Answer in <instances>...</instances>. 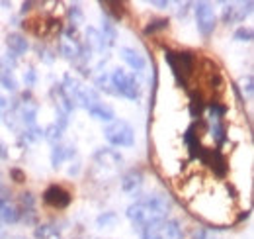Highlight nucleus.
<instances>
[{"instance_id":"f257e3e1","label":"nucleus","mask_w":254,"mask_h":239,"mask_svg":"<svg viewBox=\"0 0 254 239\" xmlns=\"http://www.w3.org/2000/svg\"><path fill=\"white\" fill-rule=\"evenodd\" d=\"M172 210V200L164 194H149V196H141L137 202H133L127 208V218L133 222V226L137 230L145 228V226H153L160 224L166 220L168 212Z\"/></svg>"},{"instance_id":"f03ea898","label":"nucleus","mask_w":254,"mask_h":239,"mask_svg":"<svg viewBox=\"0 0 254 239\" xmlns=\"http://www.w3.org/2000/svg\"><path fill=\"white\" fill-rule=\"evenodd\" d=\"M110 85H112V94H116V96L127 98L131 102H137L141 98V85L135 79V73H127L122 67L112 71Z\"/></svg>"},{"instance_id":"7ed1b4c3","label":"nucleus","mask_w":254,"mask_h":239,"mask_svg":"<svg viewBox=\"0 0 254 239\" xmlns=\"http://www.w3.org/2000/svg\"><path fill=\"white\" fill-rule=\"evenodd\" d=\"M104 137L112 147H133L135 129L126 120H114L104 127Z\"/></svg>"},{"instance_id":"20e7f679","label":"nucleus","mask_w":254,"mask_h":239,"mask_svg":"<svg viewBox=\"0 0 254 239\" xmlns=\"http://www.w3.org/2000/svg\"><path fill=\"white\" fill-rule=\"evenodd\" d=\"M164 57H166V63L170 65V69H172L176 81H178L180 85H184V83H186V77L193 73V55L188 53V51H178V53H176V51L166 49Z\"/></svg>"},{"instance_id":"39448f33","label":"nucleus","mask_w":254,"mask_h":239,"mask_svg":"<svg viewBox=\"0 0 254 239\" xmlns=\"http://www.w3.org/2000/svg\"><path fill=\"white\" fill-rule=\"evenodd\" d=\"M193 12H195L197 31L203 37H209L215 30V26H217V18H215V12H213L211 4L209 2H197V4H193Z\"/></svg>"},{"instance_id":"423d86ee","label":"nucleus","mask_w":254,"mask_h":239,"mask_svg":"<svg viewBox=\"0 0 254 239\" xmlns=\"http://www.w3.org/2000/svg\"><path fill=\"white\" fill-rule=\"evenodd\" d=\"M14 67H16L14 55H6L4 59H0V85L2 89L10 90V92L18 90V79L14 75Z\"/></svg>"},{"instance_id":"0eeeda50","label":"nucleus","mask_w":254,"mask_h":239,"mask_svg":"<svg viewBox=\"0 0 254 239\" xmlns=\"http://www.w3.org/2000/svg\"><path fill=\"white\" fill-rule=\"evenodd\" d=\"M43 202L53 208H66L70 204V192H66L63 186L53 184L43 192Z\"/></svg>"},{"instance_id":"6e6552de","label":"nucleus","mask_w":254,"mask_h":239,"mask_svg":"<svg viewBox=\"0 0 254 239\" xmlns=\"http://www.w3.org/2000/svg\"><path fill=\"white\" fill-rule=\"evenodd\" d=\"M143 173H141V169H129L126 175L122 177V190L126 192L127 196H137L139 194V190H141V186H143Z\"/></svg>"},{"instance_id":"1a4fd4ad","label":"nucleus","mask_w":254,"mask_h":239,"mask_svg":"<svg viewBox=\"0 0 254 239\" xmlns=\"http://www.w3.org/2000/svg\"><path fill=\"white\" fill-rule=\"evenodd\" d=\"M94 163L98 165H104V167H112V169H118L122 163H124V157L112 147H102L94 153Z\"/></svg>"},{"instance_id":"9d476101","label":"nucleus","mask_w":254,"mask_h":239,"mask_svg":"<svg viewBox=\"0 0 254 239\" xmlns=\"http://www.w3.org/2000/svg\"><path fill=\"white\" fill-rule=\"evenodd\" d=\"M51 98L55 100V108L59 110V112H63L66 116H70V112L76 108V104L66 96V92L63 90L61 85H53V89H51Z\"/></svg>"},{"instance_id":"9b49d317","label":"nucleus","mask_w":254,"mask_h":239,"mask_svg":"<svg viewBox=\"0 0 254 239\" xmlns=\"http://www.w3.org/2000/svg\"><path fill=\"white\" fill-rule=\"evenodd\" d=\"M120 57L124 59L129 69H133L135 73H141V71H145V67H147V59L139 53V51H135V49H131V47H122L120 49Z\"/></svg>"},{"instance_id":"f8f14e48","label":"nucleus","mask_w":254,"mask_h":239,"mask_svg":"<svg viewBox=\"0 0 254 239\" xmlns=\"http://www.w3.org/2000/svg\"><path fill=\"white\" fill-rule=\"evenodd\" d=\"M159 232L162 239H184V228L178 220L170 218L159 224Z\"/></svg>"},{"instance_id":"ddd939ff","label":"nucleus","mask_w":254,"mask_h":239,"mask_svg":"<svg viewBox=\"0 0 254 239\" xmlns=\"http://www.w3.org/2000/svg\"><path fill=\"white\" fill-rule=\"evenodd\" d=\"M6 47H8V51L14 55V57H20V55H24L28 49H30V43H28V39L22 35V33H10L8 37H6Z\"/></svg>"},{"instance_id":"4468645a","label":"nucleus","mask_w":254,"mask_h":239,"mask_svg":"<svg viewBox=\"0 0 254 239\" xmlns=\"http://www.w3.org/2000/svg\"><path fill=\"white\" fill-rule=\"evenodd\" d=\"M88 114L92 116L94 120H98V121H114L116 120V112H114V108L112 106H108L106 102H96V104H92L90 108H88Z\"/></svg>"},{"instance_id":"2eb2a0df","label":"nucleus","mask_w":254,"mask_h":239,"mask_svg":"<svg viewBox=\"0 0 254 239\" xmlns=\"http://www.w3.org/2000/svg\"><path fill=\"white\" fill-rule=\"evenodd\" d=\"M35 118H37V104L33 100H24L20 106V112H18V120L26 127H32L35 125Z\"/></svg>"},{"instance_id":"dca6fc26","label":"nucleus","mask_w":254,"mask_h":239,"mask_svg":"<svg viewBox=\"0 0 254 239\" xmlns=\"http://www.w3.org/2000/svg\"><path fill=\"white\" fill-rule=\"evenodd\" d=\"M20 220V208L10 200L0 198V224H16Z\"/></svg>"},{"instance_id":"f3484780","label":"nucleus","mask_w":254,"mask_h":239,"mask_svg":"<svg viewBox=\"0 0 254 239\" xmlns=\"http://www.w3.org/2000/svg\"><path fill=\"white\" fill-rule=\"evenodd\" d=\"M61 87H63V90L66 92V96H68L74 104H76V98L80 96V92H82V89H84V85H82L76 77H72L70 73H66V75L63 77V85H61Z\"/></svg>"},{"instance_id":"a211bd4d","label":"nucleus","mask_w":254,"mask_h":239,"mask_svg":"<svg viewBox=\"0 0 254 239\" xmlns=\"http://www.w3.org/2000/svg\"><path fill=\"white\" fill-rule=\"evenodd\" d=\"M84 45H86L90 51H98V53H102V51L106 49V41H104V37H102L100 30H96V28H88V30H86V41H84Z\"/></svg>"},{"instance_id":"6ab92c4d","label":"nucleus","mask_w":254,"mask_h":239,"mask_svg":"<svg viewBox=\"0 0 254 239\" xmlns=\"http://www.w3.org/2000/svg\"><path fill=\"white\" fill-rule=\"evenodd\" d=\"M80 41H70V39H61V43H59V51H61V55H63L64 59L68 61H76L78 59V53H80Z\"/></svg>"},{"instance_id":"aec40b11","label":"nucleus","mask_w":254,"mask_h":239,"mask_svg":"<svg viewBox=\"0 0 254 239\" xmlns=\"http://www.w3.org/2000/svg\"><path fill=\"white\" fill-rule=\"evenodd\" d=\"M102 37L106 41V47H112L118 39V30H116V24L108 18V16H102Z\"/></svg>"},{"instance_id":"412c9836","label":"nucleus","mask_w":254,"mask_h":239,"mask_svg":"<svg viewBox=\"0 0 254 239\" xmlns=\"http://www.w3.org/2000/svg\"><path fill=\"white\" fill-rule=\"evenodd\" d=\"M59 234H61V230H59L55 224H41V226H37L35 232H33L35 239H57Z\"/></svg>"},{"instance_id":"4be33fe9","label":"nucleus","mask_w":254,"mask_h":239,"mask_svg":"<svg viewBox=\"0 0 254 239\" xmlns=\"http://www.w3.org/2000/svg\"><path fill=\"white\" fill-rule=\"evenodd\" d=\"M253 12V2H247V4H239V6H233V14H231V24H239V22H245Z\"/></svg>"},{"instance_id":"5701e85b","label":"nucleus","mask_w":254,"mask_h":239,"mask_svg":"<svg viewBox=\"0 0 254 239\" xmlns=\"http://www.w3.org/2000/svg\"><path fill=\"white\" fill-rule=\"evenodd\" d=\"M64 161H66V147H63L61 143L53 145V149H51V165H53V169L59 171L63 167Z\"/></svg>"},{"instance_id":"b1692460","label":"nucleus","mask_w":254,"mask_h":239,"mask_svg":"<svg viewBox=\"0 0 254 239\" xmlns=\"http://www.w3.org/2000/svg\"><path fill=\"white\" fill-rule=\"evenodd\" d=\"M43 137H45L49 143L57 145V143L61 141V137H63V129H61V127H57L55 123H51V125H47V127L43 129Z\"/></svg>"},{"instance_id":"393cba45","label":"nucleus","mask_w":254,"mask_h":239,"mask_svg":"<svg viewBox=\"0 0 254 239\" xmlns=\"http://www.w3.org/2000/svg\"><path fill=\"white\" fill-rule=\"evenodd\" d=\"M68 20H70V26H74V28L84 24V14H82V8L78 4L68 6Z\"/></svg>"},{"instance_id":"a878e982","label":"nucleus","mask_w":254,"mask_h":239,"mask_svg":"<svg viewBox=\"0 0 254 239\" xmlns=\"http://www.w3.org/2000/svg\"><path fill=\"white\" fill-rule=\"evenodd\" d=\"M225 112H227V108H225V106H221V104H217V102L209 104V108H207L209 121H211V123H221V118L225 116Z\"/></svg>"},{"instance_id":"bb28decb","label":"nucleus","mask_w":254,"mask_h":239,"mask_svg":"<svg viewBox=\"0 0 254 239\" xmlns=\"http://www.w3.org/2000/svg\"><path fill=\"white\" fill-rule=\"evenodd\" d=\"M116 222H118L116 212H104V214H102V216H98V220H96L98 228H110V226H114Z\"/></svg>"},{"instance_id":"cd10ccee","label":"nucleus","mask_w":254,"mask_h":239,"mask_svg":"<svg viewBox=\"0 0 254 239\" xmlns=\"http://www.w3.org/2000/svg\"><path fill=\"white\" fill-rule=\"evenodd\" d=\"M141 232V238L143 239H162L159 232V224H153V226H145L139 230Z\"/></svg>"},{"instance_id":"c85d7f7f","label":"nucleus","mask_w":254,"mask_h":239,"mask_svg":"<svg viewBox=\"0 0 254 239\" xmlns=\"http://www.w3.org/2000/svg\"><path fill=\"white\" fill-rule=\"evenodd\" d=\"M253 35L254 33L251 28H245V26H243V28H239V30L233 33V39H235V41H247V43H249V41H253Z\"/></svg>"},{"instance_id":"c756f323","label":"nucleus","mask_w":254,"mask_h":239,"mask_svg":"<svg viewBox=\"0 0 254 239\" xmlns=\"http://www.w3.org/2000/svg\"><path fill=\"white\" fill-rule=\"evenodd\" d=\"M168 28V20H153L149 22V26L145 28V33H155L159 30H166Z\"/></svg>"},{"instance_id":"7c9ffc66","label":"nucleus","mask_w":254,"mask_h":239,"mask_svg":"<svg viewBox=\"0 0 254 239\" xmlns=\"http://www.w3.org/2000/svg\"><path fill=\"white\" fill-rule=\"evenodd\" d=\"M241 89L247 92V96H253V92H254V79H253V75H245L243 79H241Z\"/></svg>"},{"instance_id":"2f4dec72","label":"nucleus","mask_w":254,"mask_h":239,"mask_svg":"<svg viewBox=\"0 0 254 239\" xmlns=\"http://www.w3.org/2000/svg\"><path fill=\"white\" fill-rule=\"evenodd\" d=\"M211 135L215 137L217 143H223L225 141V125L221 123H211Z\"/></svg>"},{"instance_id":"473e14b6","label":"nucleus","mask_w":254,"mask_h":239,"mask_svg":"<svg viewBox=\"0 0 254 239\" xmlns=\"http://www.w3.org/2000/svg\"><path fill=\"white\" fill-rule=\"evenodd\" d=\"M20 202H22V206H26V212H32L33 194L32 192H24V194H20Z\"/></svg>"},{"instance_id":"72a5a7b5","label":"nucleus","mask_w":254,"mask_h":239,"mask_svg":"<svg viewBox=\"0 0 254 239\" xmlns=\"http://www.w3.org/2000/svg\"><path fill=\"white\" fill-rule=\"evenodd\" d=\"M231 14H233V4H225L223 6V24L231 26Z\"/></svg>"},{"instance_id":"f704fd0d","label":"nucleus","mask_w":254,"mask_h":239,"mask_svg":"<svg viewBox=\"0 0 254 239\" xmlns=\"http://www.w3.org/2000/svg\"><path fill=\"white\" fill-rule=\"evenodd\" d=\"M24 81H26V87H33L35 85V71L33 69H28L24 73Z\"/></svg>"},{"instance_id":"c9c22d12","label":"nucleus","mask_w":254,"mask_h":239,"mask_svg":"<svg viewBox=\"0 0 254 239\" xmlns=\"http://www.w3.org/2000/svg\"><path fill=\"white\" fill-rule=\"evenodd\" d=\"M191 6H193L191 2H186V4H180V8H178V18H186V16H188V12H190Z\"/></svg>"},{"instance_id":"e433bc0d","label":"nucleus","mask_w":254,"mask_h":239,"mask_svg":"<svg viewBox=\"0 0 254 239\" xmlns=\"http://www.w3.org/2000/svg\"><path fill=\"white\" fill-rule=\"evenodd\" d=\"M151 4H153V6H157L159 10H166V8L170 6V2H168V0H153Z\"/></svg>"},{"instance_id":"4c0bfd02","label":"nucleus","mask_w":254,"mask_h":239,"mask_svg":"<svg viewBox=\"0 0 254 239\" xmlns=\"http://www.w3.org/2000/svg\"><path fill=\"white\" fill-rule=\"evenodd\" d=\"M191 239H207V232L205 230H195Z\"/></svg>"},{"instance_id":"58836bf2","label":"nucleus","mask_w":254,"mask_h":239,"mask_svg":"<svg viewBox=\"0 0 254 239\" xmlns=\"http://www.w3.org/2000/svg\"><path fill=\"white\" fill-rule=\"evenodd\" d=\"M12 177L16 179V182H24V180H26V177H24V175H22L18 169H12Z\"/></svg>"},{"instance_id":"ea45409f","label":"nucleus","mask_w":254,"mask_h":239,"mask_svg":"<svg viewBox=\"0 0 254 239\" xmlns=\"http://www.w3.org/2000/svg\"><path fill=\"white\" fill-rule=\"evenodd\" d=\"M0 159H8V151H6V145L0 141Z\"/></svg>"},{"instance_id":"a19ab883","label":"nucleus","mask_w":254,"mask_h":239,"mask_svg":"<svg viewBox=\"0 0 254 239\" xmlns=\"http://www.w3.org/2000/svg\"><path fill=\"white\" fill-rule=\"evenodd\" d=\"M8 108V100L4 96H0V110H6Z\"/></svg>"},{"instance_id":"79ce46f5","label":"nucleus","mask_w":254,"mask_h":239,"mask_svg":"<svg viewBox=\"0 0 254 239\" xmlns=\"http://www.w3.org/2000/svg\"><path fill=\"white\" fill-rule=\"evenodd\" d=\"M32 2H24V4H22V12H28V10H32Z\"/></svg>"},{"instance_id":"37998d69","label":"nucleus","mask_w":254,"mask_h":239,"mask_svg":"<svg viewBox=\"0 0 254 239\" xmlns=\"http://www.w3.org/2000/svg\"><path fill=\"white\" fill-rule=\"evenodd\" d=\"M6 238V232H4V228H2V224H0V239Z\"/></svg>"},{"instance_id":"c03bdc74","label":"nucleus","mask_w":254,"mask_h":239,"mask_svg":"<svg viewBox=\"0 0 254 239\" xmlns=\"http://www.w3.org/2000/svg\"><path fill=\"white\" fill-rule=\"evenodd\" d=\"M12 239H26V238H12Z\"/></svg>"}]
</instances>
